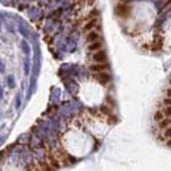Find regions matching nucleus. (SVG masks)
Returning a JSON list of instances; mask_svg holds the SVG:
<instances>
[{"instance_id":"nucleus-1","label":"nucleus","mask_w":171,"mask_h":171,"mask_svg":"<svg viewBox=\"0 0 171 171\" xmlns=\"http://www.w3.org/2000/svg\"><path fill=\"white\" fill-rule=\"evenodd\" d=\"M92 61L95 63H105L107 61V55H105V53L103 50H97V51H93L92 54Z\"/></svg>"}]
</instances>
